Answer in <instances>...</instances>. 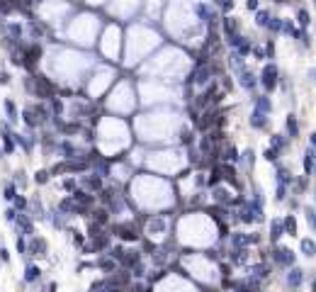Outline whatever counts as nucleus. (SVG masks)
<instances>
[{"label":"nucleus","instance_id":"23","mask_svg":"<svg viewBox=\"0 0 316 292\" xmlns=\"http://www.w3.org/2000/svg\"><path fill=\"white\" fill-rule=\"evenodd\" d=\"M270 20H272V15H270L267 10H258V12H255V24H258V27H265V29H267V27H270Z\"/></svg>","mask_w":316,"mask_h":292},{"label":"nucleus","instance_id":"33","mask_svg":"<svg viewBox=\"0 0 316 292\" xmlns=\"http://www.w3.org/2000/svg\"><path fill=\"white\" fill-rule=\"evenodd\" d=\"M15 248H17V253H20V256H27V236H22V234H17V241H15Z\"/></svg>","mask_w":316,"mask_h":292},{"label":"nucleus","instance_id":"17","mask_svg":"<svg viewBox=\"0 0 316 292\" xmlns=\"http://www.w3.org/2000/svg\"><path fill=\"white\" fill-rule=\"evenodd\" d=\"M2 107H5L7 122H10V124H15V122L20 120V112H17V105H15V100H12V97H5V100H2Z\"/></svg>","mask_w":316,"mask_h":292},{"label":"nucleus","instance_id":"1","mask_svg":"<svg viewBox=\"0 0 316 292\" xmlns=\"http://www.w3.org/2000/svg\"><path fill=\"white\" fill-rule=\"evenodd\" d=\"M112 236H117L122 243H136L139 239H141V229L136 226V221L134 219H129V221H117V224H112Z\"/></svg>","mask_w":316,"mask_h":292},{"label":"nucleus","instance_id":"4","mask_svg":"<svg viewBox=\"0 0 316 292\" xmlns=\"http://www.w3.org/2000/svg\"><path fill=\"white\" fill-rule=\"evenodd\" d=\"M49 253V241L44 239V236H32V239H27V256H32V258H44Z\"/></svg>","mask_w":316,"mask_h":292},{"label":"nucleus","instance_id":"43","mask_svg":"<svg viewBox=\"0 0 316 292\" xmlns=\"http://www.w3.org/2000/svg\"><path fill=\"white\" fill-rule=\"evenodd\" d=\"M312 292H316V278L312 280Z\"/></svg>","mask_w":316,"mask_h":292},{"label":"nucleus","instance_id":"25","mask_svg":"<svg viewBox=\"0 0 316 292\" xmlns=\"http://www.w3.org/2000/svg\"><path fill=\"white\" fill-rule=\"evenodd\" d=\"M61 188L66 190V193H71V195H73V193L80 188V185H78V175H68V178H63Z\"/></svg>","mask_w":316,"mask_h":292},{"label":"nucleus","instance_id":"26","mask_svg":"<svg viewBox=\"0 0 316 292\" xmlns=\"http://www.w3.org/2000/svg\"><path fill=\"white\" fill-rule=\"evenodd\" d=\"M17 197V185L10 180V183H5V188H2V200H7V202H12Z\"/></svg>","mask_w":316,"mask_h":292},{"label":"nucleus","instance_id":"34","mask_svg":"<svg viewBox=\"0 0 316 292\" xmlns=\"http://www.w3.org/2000/svg\"><path fill=\"white\" fill-rule=\"evenodd\" d=\"M263 158H265L267 163H275V161L280 158V151H275V148H270V146H267V148L263 151Z\"/></svg>","mask_w":316,"mask_h":292},{"label":"nucleus","instance_id":"16","mask_svg":"<svg viewBox=\"0 0 316 292\" xmlns=\"http://www.w3.org/2000/svg\"><path fill=\"white\" fill-rule=\"evenodd\" d=\"M56 207H59V210H61V212H66V215H68V217H73V215H80V207H78V205H75V200H73V197H71V195H68V197H61V200H59V205H56Z\"/></svg>","mask_w":316,"mask_h":292},{"label":"nucleus","instance_id":"9","mask_svg":"<svg viewBox=\"0 0 316 292\" xmlns=\"http://www.w3.org/2000/svg\"><path fill=\"white\" fill-rule=\"evenodd\" d=\"M49 221H51V226H54V229H59V231H68V215H66V212H61V210H59V207H56V210H51V212H49Z\"/></svg>","mask_w":316,"mask_h":292},{"label":"nucleus","instance_id":"5","mask_svg":"<svg viewBox=\"0 0 316 292\" xmlns=\"http://www.w3.org/2000/svg\"><path fill=\"white\" fill-rule=\"evenodd\" d=\"M307 270L304 268H297V266H292V268H287V273H285V285H287V290L297 292L302 290V285H304V275Z\"/></svg>","mask_w":316,"mask_h":292},{"label":"nucleus","instance_id":"42","mask_svg":"<svg viewBox=\"0 0 316 292\" xmlns=\"http://www.w3.org/2000/svg\"><path fill=\"white\" fill-rule=\"evenodd\" d=\"M309 80H312V83H316V69H312V71H309Z\"/></svg>","mask_w":316,"mask_h":292},{"label":"nucleus","instance_id":"12","mask_svg":"<svg viewBox=\"0 0 316 292\" xmlns=\"http://www.w3.org/2000/svg\"><path fill=\"white\" fill-rule=\"evenodd\" d=\"M248 124H251L253 129H267V124H270V115H265V112H260V110H253L251 117H248Z\"/></svg>","mask_w":316,"mask_h":292},{"label":"nucleus","instance_id":"29","mask_svg":"<svg viewBox=\"0 0 316 292\" xmlns=\"http://www.w3.org/2000/svg\"><path fill=\"white\" fill-rule=\"evenodd\" d=\"M12 183H15L17 188H22V190H24V188H27V183H29V180H27V173H24V170H15Z\"/></svg>","mask_w":316,"mask_h":292},{"label":"nucleus","instance_id":"7","mask_svg":"<svg viewBox=\"0 0 316 292\" xmlns=\"http://www.w3.org/2000/svg\"><path fill=\"white\" fill-rule=\"evenodd\" d=\"M15 226H17V234H22L27 239L34 236V219L29 217V212H20L15 219Z\"/></svg>","mask_w":316,"mask_h":292},{"label":"nucleus","instance_id":"22","mask_svg":"<svg viewBox=\"0 0 316 292\" xmlns=\"http://www.w3.org/2000/svg\"><path fill=\"white\" fill-rule=\"evenodd\" d=\"M282 224H285V234L297 236V219H294V215H285V217H282Z\"/></svg>","mask_w":316,"mask_h":292},{"label":"nucleus","instance_id":"40","mask_svg":"<svg viewBox=\"0 0 316 292\" xmlns=\"http://www.w3.org/2000/svg\"><path fill=\"white\" fill-rule=\"evenodd\" d=\"M258 5H260L258 0H246V7H248V10H258Z\"/></svg>","mask_w":316,"mask_h":292},{"label":"nucleus","instance_id":"27","mask_svg":"<svg viewBox=\"0 0 316 292\" xmlns=\"http://www.w3.org/2000/svg\"><path fill=\"white\" fill-rule=\"evenodd\" d=\"M12 207H15L17 212H27V210H29V200H27L24 195H20V193H17V197L12 200Z\"/></svg>","mask_w":316,"mask_h":292},{"label":"nucleus","instance_id":"32","mask_svg":"<svg viewBox=\"0 0 316 292\" xmlns=\"http://www.w3.org/2000/svg\"><path fill=\"white\" fill-rule=\"evenodd\" d=\"M241 163H246L248 168L255 166V151H253V148H246V151L241 153Z\"/></svg>","mask_w":316,"mask_h":292},{"label":"nucleus","instance_id":"35","mask_svg":"<svg viewBox=\"0 0 316 292\" xmlns=\"http://www.w3.org/2000/svg\"><path fill=\"white\" fill-rule=\"evenodd\" d=\"M17 215H20V212H17L15 207H7V210L2 212V219H5V221H10V224H15V219H17Z\"/></svg>","mask_w":316,"mask_h":292},{"label":"nucleus","instance_id":"41","mask_svg":"<svg viewBox=\"0 0 316 292\" xmlns=\"http://www.w3.org/2000/svg\"><path fill=\"white\" fill-rule=\"evenodd\" d=\"M309 146H312V148H316V132H312V134H309Z\"/></svg>","mask_w":316,"mask_h":292},{"label":"nucleus","instance_id":"6","mask_svg":"<svg viewBox=\"0 0 316 292\" xmlns=\"http://www.w3.org/2000/svg\"><path fill=\"white\" fill-rule=\"evenodd\" d=\"M95 270H100V273H105V275H112V273L120 270V263H117L110 253H100L97 261H95Z\"/></svg>","mask_w":316,"mask_h":292},{"label":"nucleus","instance_id":"21","mask_svg":"<svg viewBox=\"0 0 316 292\" xmlns=\"http://www.w3.org/2000/svg\"><path fill=\"white\" fill-rule=\"evenodd\" d=\"M287 144H290V137L287 134H272L270 137V148H275V151H285L287 148Z\"/></svg>","mask_w":316,"mask_h":292},{"label":"nucleus","instance_id":"24","mask_svg":"<svg viewBox=\"0 0 316 292\" xmlns=\"http://www.w3.org/2000/svg\"><path fill=\"white\" fill-rule=\"evenodd\" d=\"M297 24H299L302 29H307V27L312 24V15H309V10H304V7H299V10H297Z\"/></svg>","mask_w":316,"mask_h":292},{"label":"nucleus","instance_id":"36","mask_svg":"<svg viewBox=\"0 0 316 292\" xmlns=\"http://www.w3.org/2000/svg\"><path fill=\"white\" fill-rule=\"evenodd\" d=\"M282 22H285L282 17H272V20H270V27H267V29H270V32H282Z\"/></svg>","mask_w":316,"mask_h":292},{"label":"nucleus","instance_id":"3","mask_svg":"<svg viewBox=\"0 0 316 292\" xmlns=\"http://www.w3.org/2000/svg\"><path fill=\"white\" fill-rule=\"evenodd\" d=\"M260 85H263V90H265V95L267 93H272L277 85H280V69L275 66V64H265L263 66V71H260Z\"/></svg>","mask_w":316,"mask_h":292},{"label":"nucleus","instance_id":"18","mask_svg":"<svg viewBox=\"0 0 316 292\" xmlns=\"http://www.w3.org/2000/svg\"><path fill=\"white\" fill-rule=\"evenodd\" d=\"M285 129H287V137L290 139H297L299 137V120H297V115H287V120H285Z\"/></svg>","mask_w":316,"mask_h":292},{"label":"nucleus","instance_id":"15","mask_svg":"<svg viewBox=\"0 0 316 292\" xmlns=\"http://www.w3.org/2000/svg\"><path fill=\"white\" fill-rule=\"evenodd\" d=\"M285 236V224H282V217L272 219L270 221V243L272 246H277V241Z\"/></svg>","mask_w":316,"mask_h":292},{"label":"nucleus","instance_id":"10","mask_svg":"<svg viewBox=\"0 0 316 292\" xmlns=\"http://www.w3.org/2000/svg\"><path fill=\"white\" fill-rule=\"evenodd\" d=\"M42 273H44V270H42V268H39L37 263H29V266L24 268L22 283H24V285H37V283L42 280Z\"/></svg>","mask_w":316,"mask_h":292},{"label":"nucleus","instance_id":"44","mask_svg":"<svg viewBox=\"0 0 316 292\" xmlns=\"http://www.w3.org/2000/svg\"><path fill=\"white\" fill-rule=\"evenodd\" d=\"M0 158H2V148H0Z\"/></svg>","mask_w":316,"mask_h":292},{"label":"nucleus","instance_id":"37","mask_svg":"<svg viewBox=\"0 0 316 292\" xmlns=\"http://www.w3.org/2000/svg\"><path fill=\"white\" fill-rule=\"evenodd\" d=\"M265 59H275V44L265 42Z\"/></svg>","mask_w":316,"mask_h":292},{"label":"nucleus","instance_id":"13","mask_svg":"<svg viewBox=\"0 0 316 292\" xmlns=\"http://www.w3.org/2000/svg\"><path fill=\"white\" fill-rule=\"evenodd\" d=\"M27 212H29L32 219H39V221H44V219L49 217V212L44 210V205H42L39 197H32V200H29V210H27Z\"/></svg>","mask_w":316,"mask_h":292},{"label":"nucleus","instance_id":"39","mask_svg":"<svg viewBox=\"0 0 316 292\" xmlns=\"http://www.w3.org/2000/svg\"><path fill=\"white\" fill-rule=\"evenodd\" d=\"M0 85H10V73L0 71Z\"/></svg>","mask_w":316,"mask_h":292},{"label":"nucleus","instance_id":"8","mask_svg":"<svg viewBox=\"0 0 316 292\" xmlns=\"http://www.w3.org/2000/svg\"><path fill=\"white\" fill-rule=\"evenodd\" d=\"M236 75H239V85H241L246 93H253V90H255V85L260 83V80H258V75H255V73L248 69V66H246L243 71H239Z\"/></svg>","mask_w":316,"mask_h":292},{"label":"nucleus","instance_id":"19","mask_svg":"<svg viewBox=\"0 0 316 292\" xmlns=\"http://www.w3.org/2000/svg\"><path fill=\"white\" fill-rule=\"evenodd\" d=\"M253 110H260V112L270 115L272 112V100L267 95H258V97H253Z\"/></svg>","mask_w":316,"mask_h":292},{"label":"nucleus","instance_id":"2","mask_svg":"<svg viewBox=\"0 0 316 292\" xmlns=\"http://www.w3.org/2000/svg\"><path fill=\"white\" fill-rule=\"evenodd\" d=\"M294 261H297V256H294L292 248H287V246H272V253H270V263L272 266L287 270V268L294 266Z\"/></svg>","mask_w":316,"mask_h":292},{"label":"nucleus","instance_id":"20","mask_svg":"<svg viewBox=\"0 0 316 292\" xmlns=\"http://www.w3.org/2000/svg\"><path fill=\"white\" fill-rule=\"evenodd\" d=\"M299 251H302V256H307V258H314L316 256V241L314 239H302L299 241Z\"/></svg>","mask_w":316,"mask_h":292},{"label":"nucleus","instance_id":"11","mask_svg":"<svg viewBox=\"0 0 316 292\" xmlns=\"http://www.w3.org/2000/svg\"><path fill=\"white\" fill-rule=\"evenodd\" d=\"M302 166H304V175H316V148H307L304 156H302Z\"/></svg>","mask_w":316,"mask_h":292},{"label":"nucleus","instance_id":"14","mask_svg":"<svg viewBox=\"0 0 316 292\" xmlns=\"http://www.w3.org/2000/svg\"><path fill=\"white\" fill-rule=\"evenodd\" d=\"M22 122L27 124V129H37V127H42V120L37 117V112H34V107H32V105H27V107L22 110Z\"/></svg>","mask_w":316,"mask_h":292},{"label":"nucleus","instance_id":"31","mask_svg":"<svg viewBox=\"0 0 316 292\" xmlns=\"http://www.w3.org/2000/svg\"><path fill=\"white\" fill-rule=\"evenodd\" d=\"M32 180H34V183H37V185H47V183H49V180H51V173H49V170H37V173H34V178H32Z\"/></svg>","mask_w":316,"mask_h":292},{"label":"nucleus","instance_id":"38","mask_svg":"<svg viewBox=\"0 0 316 292\" xmlns=\"http://www.w3.org/2000/svg\"><path fill=\"white\" fill-rule=\"evenodd\" d=\"M0 263H5V266H10V251H7L5 246H0Z\"/></svg>","mask_w":316,"mask_h":292},{"label":"nucleus","instance_id":"28","mask_svg":"<svg viewBox=\"0 0 316 292\" xmlns=\"http://www.w3.org/2000/svg\"><path fill=\"white\" fill-rule=\"evenodd\" d=\"M29 32H32V37H34L37 42H39V39L44 37V27H42V24H39L37 20H29Z\"/></svg>","mask_w":316,"mask_h":292},{"label":"nucleus","instance_id":"30","mask_svg":"<svg viewBox=\"0 0 316 292\" xmlns=\"http://www.w3.org/2000/svg\"><path fill=\"white\" fill-rule=\"evenodd\" d=\"M304 219H307L309 229H312V231H316V210H314V207H304Z\"/></svg>","mask_w":316,"mask_h":292}]
</instances>
